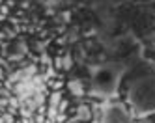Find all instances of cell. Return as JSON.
I'll return each mask as SVG.
<instances>
[{
    "label": "cell",
    "mask_w": 155,
    "mask_h": 123,
    "mask_svg": "<svg viewBox=\"0 0 155 123\" xmlns=\"http://www.w3.org/2000/svg\"><path fill=\"white\" fill-rule=\"evenodd\" d=\"M129 105L138 116H150L155 105V82L151 75H144L137 78L129 86Z\"/></svg>",
    "instance_id": "cell-1"
},
{
    "label": "cell",
    "mask_w": 155,
    "mask_h": 123,
    "mask_svg": "<svg viewBox=\"0 0 155 123\" xmlns=\"http://www.w3.org/2000/svg\"><path fill=\"white\" fill-rule=\"evenodd\" d=\"M121 80V67L116 63L101 65L94 71L92 76V95L99 99H108L118 93V86Z\"/></svg>",
    "instance_id": "cell-2"
},
{
    "label": "cell",
    "mask_w": 155,
    "mask_h": 123,
    "mask_svg": "<svg viewBox=\"0 0 155 123\" xmlns=\"http://www.w3.org/2000/svg\"><path fill=\"white\" fill-rule=\"evenodd\" d=\"M99 123H131V112L124 103H107L99 112Z\"/></svg>",
    "instance_id": "cell-3"
},
{
    "label": "cell",
    "mask_w": 155,
    "mask_h": 123,
    "mask_svg": "<svg viewBox=\"0 0 155 123\" xmlns=\"http://www.w3.org/2000/svg\"><path fill=\"white\" fill-rule=\"evenodd\" d=\"M92 119V108L88 105H81L77 108V121H90Z\"/></svg>",
    "instance_id": "cell-4"
},
{
    "label": "cell",
    "mask_w": 155,
    "mask_h": 123,
    "mask_svg": "<svg viewBox=\"0 0 155 123\" xmlns=\"http://www.w3.org/2000/svg\"><path fill=\"white\" fill-rule=\"evenodd\" d=\"M69 89H71L75 95H82L84 93V88H82V82L81 80H71L69 82Z\"/></svg>",
    "instance_id": "cell-5"
},
{
    "label": "cell",
    "mask_w": 155,
    "mask_h": 123,
    "mask_svg": "<svg viewBox=\"0 0 155 123\" xmlns=\"http://www.w3.org/2000/svg\"><path fill=\"white\" fill-rule=\"evenodd\" d=\"M60 101H62V93L60 92H54L52 97H51V106H58Z\"/></svg>",
    "instance_id": "cell-6"
},
{
    "label": "cell",
    "mask_w": 155,
    "mask_h": 123,
    "mask_svg": "<svg viewBox=\"0 0 155 123\" xmlns=\"http://www.w3.org/2000/svg\"><path fill=\"white\" fill-rule=\"evenodd\" d=\"M62 67H64V69H69V67H71V56H69V54L64 58V63H62Z\"/></svg>",
    "instance_id": "cell-7"
},
{
    "label": "cell",
    "mask_w": 155,
    "mask_h": 123,
    "mask_svg": "<svg viewBox=\"0 0 155 123\" xmlns=\"http://www.w3.org/2000/svg\"><path fill=\"white\" fill-rule=\"evenodd\" d=\"M140 123H151V119H144V121H140Z\"/></svg>",
    "instance_id": "cell-8"
},
{
    "label": "cell",
    "mask_w": 155,
    "mask_h": 123,
    "mask_svg": "<svg viewBox=\"0 0 155 123\" xmlns=\"http://www.w3.org/2000/svg\"><path fill=\"white\" fill-rule=\"evenodd\" d=\"M68 123H71V121H68Z\"/></svg>",
    "instance_id": "cell-9"
}]
</instances>
